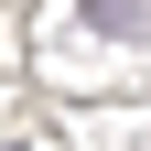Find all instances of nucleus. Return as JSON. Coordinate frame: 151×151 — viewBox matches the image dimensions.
I'll return each instance as SVG.
<instances>
[{"label":"nucleus","instance_id":"obj_1","mask_svg":"<svg viewBox=\"0 0 151 151\" xmlns=\"http://www.w3.org/2000/svg\"><path fill=\"white\" fill-rule=\"evenodd\" d=\"M86 22H97V32H119V43H129V32H151V0H86Z\"/></svg>","mask_w":151,"mask_h":151}]
</instances>
